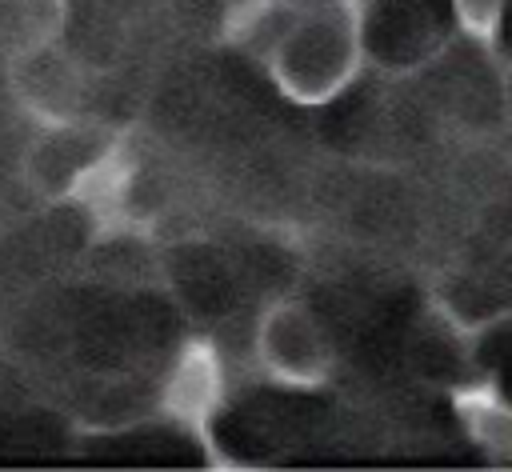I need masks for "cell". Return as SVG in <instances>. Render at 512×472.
Listing matches in <instances>:
<instances>
[{"label":"cell","mask_w":512,"mask_h":472,"mask_svg":"<svg viewBox=\"0 0 512 472\" xmlns=\"http://www.w3.org/2000/svg\"><path fill=\"white\" fill-rule=\"evenodd\" d=\"M448 28L456 24L436 16V0H364V48L376 68L412 72L432 64Z\"/></svg>","instance_id":"4"},{"label":"cell","mask_w":512,"mask_h":472,"mask_svg":"<svg viewBox=\"0 0 512 472\" xmlns=\"http://www.w3.org/2000/svg\"><path fill=\"white\" fill-rule=\"evenodd\" d=\"M480 332H484V324H472L440 296H428L424 316L408 344V360H412L416 376L428 384H440V388L468 380V360H472Z\"/></svg>","instance_id":"8"},{"label":"cell","mask_w":512,"mask_h":472,"mask_svg":"<svg viewBox=\"0 0 512 472\" xmlns=\"http://www.w3.org/2000/svg\"><path fill=\"white\" fill-rule=\"evenodd\" d=\"M4 68L12 100L24 108L28 120H36V128L84 116V68L64 48V40L4 56Z\"/></svg>","instance_id":"5"},{"label":"cell","mask_w":512,"mask_h":472,"mask_svg":"<svg viewBox=\"0 0 512 472\" xmlns=\"http://www.w3.org/2000/svg\"><path fill=\"white\" fill-rule=\"evenodd\" d=\"M224 400H228V372H224V356H220L216 340L212 336H188L176 348L172 368L160 380L156 412L168 424H176L188 440H196V448L212 464H232L220 456V440L212 432Z\"/></svg>","instance_id":"3"},{"label":"cell","mask_w":512,"mask_h":472,"mask_svg":"<svg viewBox=\"0 0 512 472\" xmlns=\"http://www.w3.org/2000/svg\"><path fill=\"white\" fill-rule=\"evenodd\" d=\"M136 172L140 168H136V152H132L128 136L124 132H112V140L76 172V180L68 184L64 200L76 204L100 236L132 232L140 224V216L132 208Z\"/></svg>","instance_id":"6"},{"label":"cell","mask_w":512,"mask_h":472,"mask_svg":"<svg viewBox=\"0 0 512 472\" xmlns=\"http://www.w3.org/2000/svg\"><path fill=\"white\" fill-rule=\"evenodd\" d=\"M252 360L264 380L292 392H316L332 380L336 348L320 316L300 296H280L260 308L252 328Z\"/></svg>","instance_id":"2"},{"label":"cell","mask_w":512,"mask_h":472,"mask_svg":"<svg viewBox=\"0 0 512 472\" xmlns=\"http://www.w3.org/2000/svg\"><path fill=\"white\" fill-rule=\"evenodd\" d=\"M452 24L484 52H496L500 32H504V16H508V0H448Z\"/></svg>","instance_id":"11"},{"label":"cell","mask_w":512,"mask_h":472,"mask_svg":"<svg viewBox=\"0 0 512 472\" xmlns=\"http://www.w3.org/2000/svg\"><path fill=\"white\" fill-rule=\"evenodd\" d=\"M248 44L284 100L320 108L368 64L364 0H272Z\"/></svg>","instance_id":"1"},{"label":"cell","mask_w":512,"mask_h":472,"mask_svg":"<svg viewBox=\"0 0 512 472\" xmlns=\"http://www.w3.org/2000/svg\"><path fill=\"white\" fill-rule=\"evenodd\" d=\"M112 140V128L92 124L88 116L64 120V124H44L40 136L24 152V180L32 184L36 196L44 200H64L68 184L76 172Z\"/></svg>","instance_id":"7"},{"label":"cell","mask_w":512,"mask_h":472,"mask_svg":"<svg viewBox=\"0 0 512 472\" xmlns=\"http://www.w3.org/2000/svg\"><path fill=\"white\" fill-rule=\"evenodd\" d=\"M68 0H4L0 4V48L4 56L32 52L64 40Z\"/></svg>","instance_id":"10"},{"label":"cell","mask_w":512,"mask_h":472,"mask_svg":"<svg viewBox=\"0 0 512 472\" xmlns=\"http://www.w3.org/2000/svg\"><path fill=\"white\" fill-rule=\"evenodd\" d=\"M448 404L468 444L492 468H512V396H504L496 380L468 376L448 388Z\"/></svg>","instance_id":"9"}]
</instances>
